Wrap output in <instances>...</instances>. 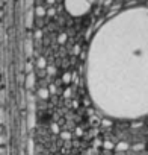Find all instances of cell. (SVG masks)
Returning a JSON list of instances; mask_svg holds the SVG:
<instances>
[{"instance_id":"obj_1","label":"cell","mask_w":148,"mask_h":155,"mask_svg":"<svg viewBox=\"0 0 148 155\" xmlns=\"http://www.w3.org/2000/svg\"><path fill=\"white\" fill-rule=\"evenodd\" d=\"M86 88L106 116L134 120L148 116V8H130L109 18L91 40Z\"/></svg>"},{"instance_id":"obj_2","label":"cell","mask_w":148,"mask_h":155,"mask_svg":"<svg viewBox=\"0 0 148 155\" xmlns=\"http://www.w3.org/2000/svg\"><path fill=\"white\" fill-rule=\"evenodd\" d=\"M95 0H65V8L71 15H83L86 14L92 5H94Z\"/></svg>"}]
</instances>
